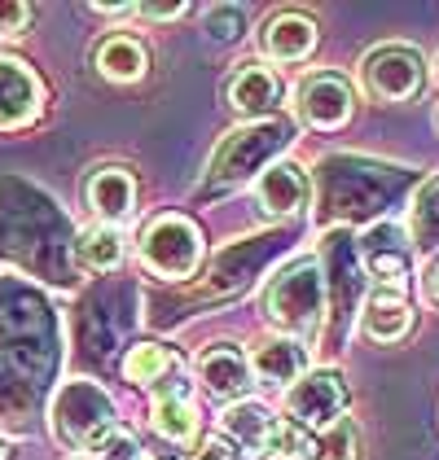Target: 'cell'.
I'll return each mask as SVG.
<instances>
[{
    "mask_svg": "<svg viewBox=\"0 0 439 460\" xmlns=\"http://www.w3.org/2000/svg\"><path fill=\"white\" fill-rule=\"evenodd\" d=\"M321 307H326V285L317 263H291L286 272H277L268 289H264V312L277 329H286L294 342L317 333L321 324Z\"/></svg>",
    "mask_w": 439,
    "mask_h": 460,
    "instance_id": "cell-1",
    "label": "cell"
},
{
    "mask_svg": "<svg viewBox=\"0 0 439 460\" xmlns=\"http://www.w3.org/2000/svg\"><path fill=\"white\" fill-rule=\"evenodd\" d=\"M53 429L75 452H93L106 434H114V403L93 382H71L53 399Z\"/></svg>",
    "mask_w": 439,
    "mask_h": 460,
    "instance_id": "cell-2",
    "label": "cell"
},
{
    "mask_svg": "<svg viewBox=\"0 0 439 460\" xmlns=\"http://www.w3.org/2000/svg\"><path fill=\"white\" fill-rule=\"evenodd\" d=\"M141 259H146V268L154 277L184 281L202 263V233L181 215H158L141 233Z\"/></svg>",
    "mask_w": 439,
    "mask_h": 460,
    "instance_id": "cell-3",
    "label": "cell"
},
{
    "mask_svg": "<svg viewBox=\"0 0 439 460\" xmlns=\"http://www.w3.org/2000/svg\"><path fill=\"white\" fill-rule=\"evenodd\" d=\"M286 123H251L237 128L216 145L211 167H207V189H233L237 180H246L268 154H277L286 145Z\"/></svg>",
    "mask_w": 439,
    "mask_h": 460,
    "instance_id": "cell-4",
    "label": "cell"
},
{
    "mask_svg": "<svg viewBox=\"0 0 439 460\" xmlns=\"http://www.w3.org/2000/svg\"><path fill=\"white\" fill-rule=\"evenodd\" d=\"M361 84L373 102H413L426 84V62L408 44H378L361 62Z\"/></svg>",
    "mask_w": 439,
    "mask_h": 460,
    "instance_id": "cell-5",
    "label": "cell"
},
{
    "mask_svg": "<svg viewBox=\"0 0 439 460\" xmlns=\"http://www.w3.org/2000/svg\"><path fill=\"white\" fill-rule=\"evenodd\" d=\"M286 408H291V421L303 425V429L308 425H334L343 417V408H347V386L329 368L303 373L291 386V394H286Z\"/></svg>",
    "mask_w": 439,
    "mask_h": 460,
    "instance_id": "cell-6",
    "label": "cell"
},
{
    "mask_svg": "<svg viewBox=\"0 0 439 460\" xmlns=\"http://www.w3.org/2000/svg\"><path fill=\"white\" fill-rule=\"evenodd\" d=\"M299 119L317 132H334L352 119V88L343 75H312L299 88Z\"/></svg>",
    "mask_w": 439,
    "mask_h": 460,
    "instance_id": "cell-7",
    "label": "cell"
},
{
    "mask_svg": "<svg viewBox=\"0 0 439 460\" xmlns=\"http://www.w3.org/2000/svg\"><path fill=\"white\" fill-rule=\"evenodd\" d=\"M198 377L220 403H242L251 394V386H255L251 382V359L233 342H216V347H207L198 355Z\"/></svg>",
    "mask_w": 439,
    "mask_h": 460,
    "instance_id": "cell-8",
    "label": "cell"
},
{
    "mask_svg": "<svg viewBox=\"0 0 439 460\" xmlns=\"http://www.w3.org/2000/svg\"><path fill=\"white\" fill-rule=\"evenodd\" d=\"M40 79L22 62L13 58H0V132H13V128H27L40 114Z\"/></svg>",
    "mask_w": 439,
    "mask_h": 460,
    "instance_id": "cell-9",
    "label": "cell"
},
{
    "mask_svg": "<svg viewBox=\"0 0 439 460\" xmlns=\"http://www.w3.org/2000/svg\"><path fill=\"white\" fill-rule=\"evenodd\" d=\"M255 202L259 211L273 215V219L299 215L303 202H308V172L299 163H273L255 184Z\"/></svg>",
    "mask_w": 439,
    "mask_h": 460,
    "instance_id": "cell-10",
    "label": "cell"
},
{
    "mask_svg": "<svg viewBox=\"0 0 439 460\" xmlns=\"http://www.w3.org/2000/svg\"><path fill=\"white\" fill-rule=\"evenodd\" d=\"M149 421L154 429L167 438V443H189L198 434V408H193V394L184 382H163L154 390V408H149Z\"/></svg>",
    "mask_w": 439,
    "mask_h": 460,
    "instance_id": "cell-11",
    "label": "cell"
},
{
    "mask_svg": "<svg viewBox=\"0 0 439 460\" xmlns=\"http://www.w3.org/2000/svg\"><path fill=\"white\" fill-rule=\"evenodd\" d=\"M282 102V84L268 66H242V71L228 79V106L246 119H259Z\"/></svg>",
    "mask_w": 439,
    "mask_h": 460,
    "instance_id": "cell-12",
    "label": "cell"
},
{
    "mask_svg": "<svg viewBox=\"0 0 439 460\" xmlns=\"http://www.w3.org/2000/svg\"><path fill=\"white\" fill-rule=\"evenodd\" d=\"M251 373L264 377V382H273V386L299 382V377L308 373V351H303V342H294V338H268V342H259L255 355H251Z\"/></svg>",
    "mask_w": 439,
    "mask_h": 460,
    "instance_id": "cell-13",
    "label": "cell"
},
{
    "mask_svg": "<svg viewBox=\"0 0 439 460\" xmlns=\"http://www.w3.org/2000/svg\"><path fill=\"white\" fill-rule=\"evenodd\" d=\"M317 49V27L303 13H277L264 31V53L273 62H303Z\"/></svg>",
    "mask_w": 439,
    "mask_h": 460,
    "instance_id": "cell-14",
    "label": "cell"
},
{
    "mask_svg": "<svg viewBox=\"0 0 439 460\" xmlns=\"http://www.w3.org/2000/svg\"><path fill=\"white\" fill-rule=\"evenodd\" d=\"M137 202V184L123 167H102L97 176L88 180V207L97 211L102 224H119L123 215L132 211Z\"/></svg>",
    "mask_w": 439,
    "mask_h": 460,
    "instance_id": "cell-15",
    "label": "cell"
},
{
    "mask_svg": "<svg viewBox=\"0 0 439 460\" xmlns=\"http://www.w3.org/2000/svg\"><path fill=\"white\" fill-rule=\"evenodd\" d=\"M413 324V312L396 289H373L365 303V333L373 342H400Z\"/></svg>",
    "mask_w": 439,
    "mask_h": 460,
    "instance_id": "cell-16",
    "label": "cell"
},
{
    "mask_svg": "<svg viewBox=\"0 0 439 460\" xmlns=\"http://www.w3.org/2000/svg\"><path fill=\"white\" fill-rule=\"evenodd\" d=\"M268 429H273V412L259 408V403H233V408L224 412V438H228L233 447H242L246 456H259Z\"/></svg>",
    "mask_w": 439,
    "mask_h": 460,
    "instance_id": "cell-17",
    "label": "cell"
},
{
    "mask_svg": "<svg viewBox=\"0 0 439 460\" xmlns=\"http://www.w3.org/2000/svg\"><path fill=\"white\" fill-rule=\"evenodd\" d=\"M146 49L132 36H110L102 49H97V71L106 75L110 84H132L146 75Z\"/></svg>",
    "mask_w": 439,
    "mask_h": 460,
    "instance_id": "cell-18",
    "label": "cell"
},
{
    "mask_svg": "<svg viewBox=\"0 0 439 460\" xmlns=\"http://www.w3.org/2000/svg\"><path fill=\"white\" fill-rule=\"evenodd\" d=\"M79 259H84V268H93V272H114V268L123 263V237H119V228H114V224L84 228V233H79Z\"/></svg>",
    "mask_w": 439,
    "mask_h": 460,
    "instance_id": "cell-19",
    "label": "cell"
},
{
    "mask_svg": "<svg viewBox=\"0 0 439 460\" xmlns=\"http://www.w3.org/2000/svg\"><path fill=\"white\" fill-rule=\"evenodd\" d=\"M312 452H317V438L294 421H273L264 447H259L264 460H312Z\"/></svg>",
    "mask_w": 439,
    "mask_h": 460,
    "instance_id": "cell-20",
    "label": "cell"
},
{
    "mask_svg": "<svg viewBox=\"0 0 439 460\" xmlns=\"http://www.w3.org/2000/svg\"><path fill=\"white\" fill-rule=\"evenodd\" d=\"M167 368H172V351H167L163 342H141V347H132L128 359H123V377H128L132 386L158 382Z\"/></svg>",
    "mask_w": 439,
    "mask_h": 460,
    "instance_id": "cell-21",
    "label": "cell"
},
{
    "mask_svg": "<svg viewBox=\"0 0 439 460\" xmlns=\"http://www.w3.org/2000/svg\"><path fill=\"white\" fill-rule=\"evenodd\" d=\"M356 447H361L356 421L338 417V421L326 425V434L317 438V452H312V460H356Z\"/></svg>",
    "mask_w": 439,
    "mask_h": 460,
    "instance_id": "cell-22",
    "label": "cell"
},
{
    "mask_svg": "<svg viewBox=\"0 0 439 460\" xmlns=\"http://www.w3.org/2000/svg\"><path fill=\"white\" fill-rule=\"evenodd\" d=\"M207 36L216 40V44H233V40L242 36V9L237 4H216L207 13Z\"/></svg>",
    "mask_w": 439,
    "mask_h": 460,
    "instance_id": "cell-23",
    "label": "cell"
},
{
    "mask_svg": "<svg viewBox=\"0 0 439 460\" xmlns=\"http://www.w3.org/2000/svg\"><path fill=\"white\" fill-rule=\"evenodd\" d=\"M93 460H141L137 456V438L132 434H123V429H114V434H106L93 452H88Z\"/></svg>",
    "mask_w": 439,
    "mask_h": 460,
    "instance_id": "cell-24",
    "label": "cell"
},
{
    "mask_svg": "<svg viewBox=\"0 0 439 460\" xmlns=\"http://www.w3.org/2000/svg\"><path fill=\"white\" fill-rule=\"evenodd\" d=\"M31 22V4L22 0H0V36H22Z\"/></svg>",
    "mask_w": 439,
    "mask_h": 460,
    "instance_id": "cell-25",
    "label": "cell"
},
{
    "mask_svg": "<svg viewBox=\"0 0 439 460\" xmlns=\"http://www.w3.org/2000/svg\"><path fill=\"white\" fill-rule=\"evenodd\" d=\"M193 460H237V447L220 434V438H207V443L193 452Z\"/></svg>",
    "mask_w": 439,
    "mask_h": 460,
    "instance_id": "cell-26",
    "label": "cell"
},
{
    "mask_svg": "<svg viewBox=\"0 0 439 460\" xmlns=\"http://www.w3.org/2000/svg\"><path fill=\"white\" fill-rule=\"evenodd\" d=\"M422 294H426V298L439 307V254L426 263V272H422Z\"/></svg>",
    "mask_w": 439,
    "mask_h": 460,
    "instance_id": "cell-27",
    "label": "cell"
},
{
    "mask_svg": "<svg viewBox=\"0 0 439 460\" xmlns=\"http://www.w3.org/2000/svg\"><path fill=\"white\" fill-rule=\"evenodd\" d=\"M141 13L146 18H181L184 4H141Z\"/></svg>",
    "mask_w": 439,
    "mask_h": 460,
    "instance_id": "cell-28",
    "label": "cell"
},
{
    "mask_svg": "<svg viewBox=\"0 0 439 460\" xmlns=\"http://www.w3.org/2000/svg\"><path fill=\"white\" fill-rule=\"evenodd\" d=\"M0 460H9V452H4V443H0Z\"/></svg>",
    "mask_w": 439,
    "mask_h": 460,
    "instance_id": "cell-29",
    "label": "cell"
}]
</instances>
